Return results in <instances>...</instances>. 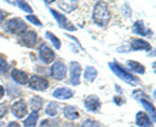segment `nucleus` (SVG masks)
<instances>
[{
	"mask_svg": "<svg viewBox=\"0 0 156 127\" xmlns=\"http://www.w3.org/2000/svg\"><path fill=\"white\" fill-rule=\"evenodd\" d=\"M94 21L100 26H105L109 22V12L108 7H107L105 2H98L94 8V13H92Z\"/></svg>",
	"mask_w": 156,
	"mask_h": 127,
	"instance_id": "obj_1",
	"label": "nucleus"
},
{
	"mask_svg": "<svg viewBox=\"0 0 156 127\" xmlns=\"http://www.w3.org/2000/svg\"><path fill=\"white\" fill-rule=\"evenodd\" d=\"M109 67L112 69V71H113L117 77H120L124 82L129 83V84H131V86H135L136 83H138V79H136L134 75H131L130 73H128L126 70H124L122 67H121V65H117L116 62H111V63H109Z\"/></svg>",
	"mask_w": 156,
	"mask_h": 127,
	"instance_id": "obj_2",
	"label": "nucleus"
},
{
	"mask_svg": "<svg viewBox=\"0 0 156 127\" xmlns=\"http://www.w3.org/2000/svg\"><path fill=\"white\" fill-rule=\"evenodd\" d=\"M7 30L16 35H23L26 34V23L22 21L21 18H12L11 21L7 22Z\"/></svg>",
	"mask_w": 156,
	"mask_h": 127,
	"instance_id": "obj_3",
	"label": "nucleus"
},
{
	"mask_svg": "<svg viewBox=\"0 0 156 127\" xmlns=\"http://www.w3.org/2000/svg\"><path fill=\"white\" fill-rule=\"evenodd\" d=\"M29 86H30L33 90L44 91L48 87V81L39 75H33V77H30V79H29Z\"/></svg>",
	"mask_w": 156,
	"mask_h": 127,
	"instance_id": "obj_4",
	"label": "nucleus"
},
{
	"mask_svg": "<svg viewBox=\"0 0 156 127\" xmlns=\"http://www.w3.org/2000/svg\"><path fill=\"white\" fill-rule=\"evenodd\" d=\"M51 75L57 81H62L66 77V66L61 61L55 62L51 67Z\"/></svg>",
	"mask_w": 156,
	"mask_h": 127,
	"instance_id": "obj_5",
	"label": "nucleus"
},
{
	"mask_svg": "<svg viewBox=\"0 0 156 127\" xmlns=\"http://www.w3.org/2000/svg\"><path fill=\"white\" fill-rule=\"evenodd\" d=\"M51 13L53 14V17L56 18V21L58 22L60 27L65 29V30H69V31H76V26H73L72 22L68 21V18L64 16V14H60L57 11H55V9H51Z\"/></svg>",
	"mask_w": 156,
	"mask_h": 127,
	"instance_id": "obj_6",
	"label": "nucleus"
},
{
	"mask_svg": "<svg viewBox=\"0 0 156 127\" xmlns=\"http://www.w3.org/2000/svg\"><path fill=\"white\" fill-rule=\"evenodd\" d=\"M70 83L73 86H78L80 84V77H81V71H82V67L78 62L73 61L70 62Z\"/></svg>",
	"mask_w": 156,
	"mask_h": 127,
	"instance_id": "obj_7",
	"label": "nucleus"
},
{
	"mask_svg": "<svg viewBox=\"0 0 156 127\" xmlns=\"http://www.w3.org/2000/svg\"><path fill=\"white\" fill-rule=\"evenodd\" d=\"M39 57H41V60L44 63H50L55 60V53H53V51L48 46L43 44L39 48Z\"/></svg>",
	"mask_w": 156,
	"mask_h": 127,
	"instance_id": "obj_8",
	"label": "nucleus"
},
{
	"mask_svg": "<svg viewBox=\"0 0 156 127\" xmlns=\"http://www.w3.org/2000/svg\"><path fill=\"white\" fill-rule=\"evenodd\" d=\"M26 112H27V108H26V104L23 102L22 100L20 101H16L12 106V113L16 118H23L26 115Z\"/></svg>",
	"mask_w": 156,
	"mask_h": 127,
	"instance_id": "obj_9",
	"label": "nucleus"
},
{
	"mask_svg": "<svg viewBox=\"0 0 156 127\" xmlns=\"http://www.w3.org/2000/svg\"><path fill=\"white\" fill-rule=\"evenodd\" d=\"M85 106L87 110L90 112H98L100 108V100L99 97H96L95 95L87 96V99L85 100Z\"/></svg>",
	"mask_w": 156,
	"mask_h": 127,
	"instance_id": "obj_10",
	"label": "nucleus"
},
{
	"mask_svg": "<svg viewBox=\"0 0 156 127\" xmlns=\"http://www.w3.org/2000/svg\"><path fill=\"white\" fill-rule=\"evenodd\" d=\"M38 40V36H37V34L34 33V31H29L27 34H23V38H22V40L21 43L22 44H25L26 47H34L35 46V43Z\"/></svg>",
	"mask_w": 156,
	"mask_h": 127,
	"instance_id": "obj_11",
	"label": "nucleus"
},
{
	"mask_svg": "<svg viewBox=\"0 0 156 127\" xmlns=\"http://www.w3.org/2000/svg\"><path fill=\"white\" fill-rule=\"evenodd\" d=\"M53 96L57 97V99H61V100L70 99L73 96V91L69 88H65V87H61V88H56L53 91Z\"/></svg>",
	"mask_w": 156,
	"mask_h": 127,
	"instance_id": "obj_12",
	"label": "nucleus"
},
{
	"mask_svg": "<svg viewBox=\"0 0 156 127\" xmlns=\"http://www.w3.org/2000/svg\"><path fill=\"white\" fill-rule=\"evenodd\" d=\"M131 48L133 50H143V51H150L151 50V46L148 42L146 40H142V39H134L131 40Z\"/></svg>",
	"mask_w": 156,
	"mask_h": 127,
	"instance_id": "obj_13",
	"label": "nucleus"
},
{
	"mask_svg": "<svg viewBox=\"0 0 156 127\" xmlns=\"http://www.w3.org/2000/svg\"><path fill=\"white\" fill-rule=\"evenodd\" d=\"M12 78L14 82L20 83V84H25V83L27 82V74L25 71H21V70H17L14 69L12 71Z\"/></svg>",
	"mask_w": 156,
	"mask_h": 127,
	"instance_id": "obj_14",
	"label": "nucleus"
},
{
	"mask_svg": "<svg viewBox=\"0 0 156 127\" xmlns=\"http://www.w3.org/2000/svg\"><path fill=\"white\" fill-rule=\"evenodd\" d=\"M133 31L135 34H139V35H146V36H151V35H152V31H151V30H146V29H144V23L142 21H138V22L134 23Z\"/></svg>",
	"mask_w": 156,
	"mask_h": 127,
	"instance_id": "obj_15",
	"label": "nucleus"
},
{
	"mask_svg": "<svg viewBox=\"0 0 156 127\" xmlns=\"http://www.w3.org/2000/svg\"><path fill=\"white\" fill-rule=\"evenodd\" d=\"M136 125L139 127H151V121L147 117V114L143 113V112H139L136 114Z\"/></svg>",
	"mask_w": 156,
	"mask_h": 127,
	"instance_id": "obj_16",
	"label": "nucleus"
},
{
	"mask_svg": "<svg viewBox=\"0 0 156 127\" xmlns=\"http://www.w3.org/2000/svg\"><path fill=\"white\" fill-rule=\"evenodd\" d=\"M64 114L65 117L69 121H74L77 119L78 117H80V113H78V110L74 108V106L72 105H68V106H64Z\"/></svg>",
	"mask_w": 156,
	"mask_h": 127,
	"instance_id": "obj_17",
	"label": "nucleus"
},
{
	"mask_svg": "<svg viewBox=\"0 0 156 127\" xmlns=\"http://www.w3.org/2000/svg\"><path fill=\"white\" fill-rule=\"evenodd\" d=\"M78 5V2H58V7L64 9L65 12H72L74 11Z\"/></svg>",
	"mask_w": 156,
	"mask_h": 127,
	"instance_id": "obj_18",
	"label": "nucleus"
},
{
	"mask_svg": "<svg viewBox=\"0 0 156 127\" xmlns=\"http://www.w3.org/2000/svg\"><path fill=\"white\" fill-rule=\"evenodd\" d=\"M96 77H98V71H96L95 67L94 66H87L86 70H85V78H86V81L94 82Z\"/></svg>",
	"mask_w": 156,
	"mask_h": 127,
	"instance_id": "obj_19",
	"label": "nucleus"
},
{
	"mask_svg": "<svg viewBox=\"0 0 156 127\" xmlns=\"http://www.w3.org/2000/svg\"><path fill=\"white\" fill-rule=\"evenodd\" d=\"M57 113H58V105L53 101L48 102L47 108H46V114L50 117H55V115H57Z\"/></svg>",
	"mask_w": 156,
	"mask_h": 127,
	"instance_id": "obj_20",
	"label": "nucleus"
},
{
	"mask_svg": "<svg viewBox=\"0 0 156 127\" xmlns=\"http://www.w3.org/2000/svg\"><path fill=\"white\" fill-rule=\"evenodd\" d=\"M128 65H129V67L133 71H135V73H138V74H143L144 73V66L142 65V63H139V62H136V61H128Z\"/></svg>",
	"mask_w": 156,
	"mask_h": 127,
	"instance_id": "obj_21",
	"label": "nucleus"
},
{
	"mask_svg": "<svg viewBox=\"0 0 156 127\" xmlns=\"http://www.w3.org/2000/svg\"><path fill=\"white\" fill-rule=\"evenodd\" d=\"M38 118H39L38 112H33V113L29 115V118H26V121L23 122V125H25V127H34L37 125Z\"/></svg>",
	"mask_w": 156,
	"mask_h": 127,
	"instance_id": "obj_22",
	"label": "nucleus"
},
{
	"mask_svg": "<svg viewBox=\"0 0 156 127\" xmlns=\"http://www.w3.org/2000/svg\"><path fill=\"white\" fill-rule=\"evenodd\" d=\"M140 102H142V105L146 108V110H148L150 113H151V118H152V122H155V108H154V105L151 104V102H148L147 100H144V99L140 100Z\"/></svg>",
	"mask_w": 156,
	"mask_h": 127,
	"instance_id": "obj_23",
	"label": "nucleus"
},
{
	"mask_svg": "<svg viewBox=\"0 0 156 127\" xmlns=\"http://www.w3.org/2000/svg\"><path fill=\"white\" fill-rule=\"evenodd\" d=\"M42 99L41 97H38V96H35V97H33L31 99V101H30V105H31V108L34 109V112H38L39 109L42 108Z\"/></svg>",
	"mask_w": 156,
	"mask_h": 127,
	"instance_id": "obj_24",
	"label": "nucleus"
},
{
	"mask_svg": "<svg viewBox=\"0 0 156 127\" xmlns=\"http://www.w3.org/2000/svg\"><path fill=\"white\" fill-rule=\"evenodd\" d=\"M46 36L48 38V39H50V40L53 43V46H55L56 48H57V50H60V48H61V42L60 40H58V39L55 36V35H53V34L51 33V31H47L46 33Z\"/></svg>",
	"mask_w": 156,
	"mask_h": 127,
	"instance_id": "obj_25",
	"label": "nucleus"
},
{
	"mask_svg": "<svg viewBox=\"0 0 156 127\" xmlns=\"http://www.w3.org/2000/svg\"><path fill=\"white\" fill-rule=\"evenodd\" d=\"M13 4H16L17 7H20V8L22 9V11H25V12H27V13H33L31 7L27 3H25V2H16V3H13Z\"/></svg>",
	"mask_w": 156,
	"mask_h": 127,
	"instance_id": "obj_26",
	"label": "nucleus"
},
{
	"mask_svg": "<svg viewBox=\"0 0 156 127\" xmlns=\"http://www.w3.org/2000/svg\"><path fill=\"white\" fill-rule=\"evenodd\" d=\"M58 126V122L55 119H46L41 123V127H57Z\"/></svg>",
	"mask_w": 156,
	"mask_h": 127,
	"instance_id": "obj_27",
	"label": "nucleus"
},
{
	"mask_svg": "<svg viewBox=\"0 0 156 127\" xmlns=\"http://www.w3.org/2000/svg\"><path fill=\"white\" fill-rule=\"evenodd\" d=\"M8 69V63L5 61V58H4L2 55H0V73H4V71H7Z\"/></svg>",
	"mask_w": 156,
	"mask_h": 127,
	"instance_id": "obj_28",
	"label": "nucleus"
},
{
	"mask_svg": "<svg viewBox=\"0 0 156 127\" xmlns=\"http://www.w3.org/2000/svg\"><path fill=\"white\" fill-rule=\"evenodd\" d=\"M82 127H100V125L95 121H91V119H87L82 123Z\"/></svg>",
	"mask_w": 156,
	"mask_h": 127,
	"instance_id": "obj_29",
	"label": "nucleus"
},
{
	"mask_svg": "<svg viewBox=\"0 0 156 127\" xmlns=\"http://www.w3.org/2000/svg\"><path fill=\"white\" fill-rule=\"evenodd\" d=\"M26 19H27V21H30V22H33L34 25H37V26H42V22L39 21V19L35 16H31V14H30V16L26 17Z\"/></svg>",
	"mask_w": 156,
	"mask_h": 127,
	"instance_id": "obj_30",
	"label": "nucleus"
},
{
	"mask_svg": "<svg viewBox=\"0 0 156 127\" xmlns=\"http://www.w3.org/2000/svg\"><path fill=\"white\" fill-rule=\"evenodd\" d=\"M7 112H8V108H7V104H5V102L0 104V119H2L3 117L7 114Z\"/></svg>",
	"mask_w": 156,
	"mask_h": 127,
	"instance_id": "obj_31",
	"label": "nucleus"
},
{
	"mask_svg": "<svg viewBox=\"0 0 156 127\" xmlns=\"http://www.w3.org/2000/svg\"><path fill=\"white\" fill-rule=\"evenodd\" d=\"M4 92H5V90H4V87L3 86H0V99L4 96Z\"/></svg>",
	"mask_w": 156,
	"mask_h": 127,
	"instance_id": "obj_32",
	"label": "nucleus"
},
{
	"mask_svg": "<svg viewBox=\"0 0 156 127\" xmlns=\"http://www.w3.org/2000/svg\"><path fill=\"white\" fill-rule=\"evenodd\" d=\"M8 127H20V125L17 123V122H12V123H9Z\"/></svg>",
	"mask_w": 156,
	"mask_h": 127,
	"instance_id": "obj_33",
	"label": "nucleus"
},
{
	"mask_svg": "<svg viewBox=\"0 0 156 127\" xmlns=\"http://www.w3.org/2000/svg\"><path fill=\"white\" fill-rule=\"evenodd\" d=\"M4 17H5V13H3L2 11H0V22H2L3 19H4Z\"/></svg>",
	"mask_w": 156,
	"mask_h": 127,
	"instance_id": "obj_34",
	"label": "nucleus"
}]
</instances>
